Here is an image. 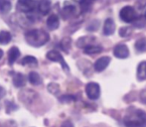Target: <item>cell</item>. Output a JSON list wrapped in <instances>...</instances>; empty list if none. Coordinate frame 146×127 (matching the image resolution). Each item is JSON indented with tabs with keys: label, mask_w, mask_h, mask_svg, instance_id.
Listing matches in <instances>:
<instances>
[{
	"label": "cell",
	"mask_w": 146,
	"mask_h": 127,
	"mask_svg": "<svg viewBox=\"0 0 146 127\" xmlns=\"http://www.w3.org/2000/svg\"><path fill=\"white\" fill-rule=\"evenodd\" d=\"M126 127H146V112L141 109H131L123 117Z\"/></svg>",
	"instance_id": "6da1fadb"
},
{
	"label": "cell",
	"mask_w": 146,
	"mask_h": 127,
	"mask_svg": "<svg viewBox=\"0 0 146 127\" xmlns=\"http://www.w3.org/2000/svg\"><path fill=\"white\" fill-rule=\"evenodd\" d=\"M25 39L26 42L32 47L38 48L43 45H45L50 39V35L47 32H45L44 30H39V29H34L28 31L25 34Z\"/></svg>",
	"instance_id": "7a4b0ae2"
},
{
	"label": "cell",
	"mask_w": 146,
	"mask_h": 127,
	"mask_svg": "<svg viewBox=\"0 0 146 127\" xmlns=\"http://www.w3.org/2000/svg\"><path fill=\"white\" fill-rule=\"evenodd\" d=\"M119 16L122 21L126 22V23H132L135 21L138 15H137L135 9L132 6H125L119 12Z\"/></svg>",
	"instance_id": "3957f363"
},
{
	"label": "cell",
	"mask_w": 146,
	"mask_h": 127,
	"mask_svg": "<svg viewBox=\"0 0 146 127\" xmlns=\"http://www.w3.org/2000/svg\"><path fill=\"white\" fill-rule=\"evenodd\" d=\"M19 99L20 101H22L23 103L26 104H31L35 101L37 97H38V93L36 91H32L29 89H24L22 91H20L19 93Z\"/></svg>",
	"instance_id": "277c9868"
},
{
	"label": "cell",
	"mask_w": 146,
	"mask_h": 127,
	"mask_svg": "<svg viewBox=\"0 0 146 127\" xmlns=\"http://www.w3.org/2000/svg\"><path fill=\"white\" fill-rule=\"evenodd\" d=\"M47 59H48V60H50V61H52V62L60 63V64H61V65H62V67L64 69V71H70L69 65H67V63H66L65 60H64L63 56L60 54L58 51L52 50V51H50V52H48V53H47Z\"/></svg>",
	"instance_id": "5b68a950"
},
{
	"label": "cell",
	"mask_w": 146,
	"mask_h": 127,
	"mask_svg": "<svg viewBox=\"0 0 146 127\" xmlns=\"http://www.w3.org/2000/svg\"><path fill=\"white\" fill-rule=\"evenodd\" d=\"M86 93L90 99L96 100L100 95V87L98 83H90L86 87Z\"/></svg>",
	"instance_id": "8992f818"
},
{
	"label": "cell",
	"mask_w": 146,
	"mask_h": 127,
	"mask_svg": "<svg viewBox=\"0 0 146 127\" xmlns=\"http://www.w3.org/2000/svg\"><path fill=\"white\" fill-rule=\"evenodd\" d=\"M36 8V1L35 0H18L17 9L21 12H31Z\"/></svg>",
	"instance_id": "52a82bcc"
},
{
	"label": "cell",
	"mask_w": 146,
	"mask_h": 127,
	"mask_svg": "<svg viewBox=\"0 0 146 127\" xmlns=\"http://www.w3.org/2000/svg\"><path fill=\"white\" fill-rule=\"evenodd\" d=\"M113 55L118 59H126L129 56V50L126 45L119 44L115 46L113 50Z\"/></svg>",
	"instance_id": "ba28073f"
},
{
	"label": "cell",
	"mask_w": 146,
	"mask_h": 127,
	"mask_svg": "<svg viewBox=\"0 0 146 127\" xmlns=\"http://www.w3.org/2000/svg\"><path fill=\"white\" fill-rule=\"evenodd\" d=\"M110 63V57H102L100 58L94 65V67L96 71H102L108 67V64Z\"/></svg>",
	"instance_id": "9c48e42d"
},
{
	"label": "cell",
	"mask_w": 146,
	"mask_h": 127,
	"mask_svg": "<svg viewBox=\"0 0 146 127\" xmlns=\"http://www.w3.org/2000/svg\"><path fill=\"white\" fill-rule=\"evenodd\" d=\"M115 31V24H114L113 20L108 18V19L106 20V23H104V34L106 35V36H110L112 35Z\"/></svg>",
	"instance_id": "30bf717a"
},
{
	"label": "cell",
	"mask_w": 146,
	"mask_h": 127,
	"mask_svg": "<svg viewBox=\"0 0 146 127\" xmlns=\"http://www.w3.org/2000/svg\"><path fill=\"white\" fill-rule=\"evenodd\" d=\"M20 56V51L17 47L13 46L9 51H8V63L9 65H13L17 61V59Z\"/></svg>",
	"instance_id": "8fae6325"
},
{
	"label": "cell",
	"mask_w": 146,
	"mask_h": 127,
	"mask_svg": "<svg viewBox=\"0 0 146 127\" xmlns=\"http://www.w3.org/2000/svg\"><path fill=\"white\" fill-rule=\"evenodd\" d=\"M60 21L59 17L55 14H52L51 16H49V18L47 19V26H48L49 30L53 31V30H56L59 28Z\"/></svg>",
	"instance_id": "7c38bea8"
},
{
	"label": "cell",
	"mask_w": 146,
	"mask_h": 127,
	"mask_svg": "<svg viewBox=\"0 0 146 127\" xmlns=\"http://www.w3.org/2000/svg\"><path fill=\"white\" fill-rule=\"evenodd\" d=\"M84 52H85V54L88 55L100 54V53L102 52V48L100 46H98V45L90 44L87 45L86 47H84Z\"/></svg>",
	"instance_id": "4fadbf2b"
},
{
	"label": "cell",
	"mask_w": 146,
	"mask_h": 127,
	"mask_svg": "<svg viewBox=\"0 0 146 127\" xmlns=\"http://www.w3.org/2000/svg\"><path fill=\"white\" fill-rule=\"evenodd\" d=\"M39 12L43 15H47L51 9V3L49 0H40L38 3Z\"/></svg>",
	"instance_id": "5bb4252c"
},
{
	"label": "cell",
	"mask_w": 146,
	"mask_h": 127,
	"mask_svg": "<svg viewBox=\"0 0 146 127\" xmlns=\"http://www.w3.org/2000/svg\"><path fill=\"white\" fill-rule=\"evenodd\" d=\"M13 83L16 87H23L26 85V79L25 75L20 73H14L13 75Z\"/></svg>",
	"instance_id": "9a60e30c"
},
{
	"label": "cell",
	"mask_w": 146,
	"mask_h": 127,
	"mask_svg": "<svg viewBox=\"0 0 146 127\" xmlns=\"http://www.w3.org/2000/svg\"><path fill=\"white\" fill-rule=\"evenodd\" d=\"M137 79L139 81L146 79V61L141 62L137 67Z\"/></svg>",
	"instance_id": "2e32d148"
},
{
	"label": "cell",
	"mask_w": 146,
	"mask_h": 127,
	"mask_svg": "<svg viewBox=\"0 0 146 127\" xmlns=\"http://www.w3.org/2000/svg\"><path fill=\"white\" fill-rule=\"evenodd\" d=\"M30 83H32L33 85H41L42 81H41V77L39 75V73H37L36 71H31L28 77Z\"/></svg>",
	"instance_id": "e0dca14e"
},
{
	"label": "cell",
	"mask_w": 146,
	"mask_h": 127,
	"mask_svg": "<svg viewBox=\"0 0 146 127\" xmlns=\"http://www.w3.org/2000/svg\"><path fill=\"white\" fill-rule=\"evenodd\" d=\"M37 64H38V61L33 56H26L25 58L21 60L22 65H34V67H36Z\"/></svg>",
	"instance_id": "ac0fdd59"
},
{
	"label": "cell",
	"mask_w": 146,
	"mask_h": 127,
	"mask_svg": "<svg viewBox=\"0 0 146 127\" xmlns=\"http://www.w3.org/2000/svg\"><path fill=\"white\" fill-rule=\"evenodd\" d=\"M135 49H136V51L139 53L146 52V39L142 38V39L137 40L136 43H135Z\"/></svg>",
	"instance_id": "d6986e66"
},
{
	"label": "cell",
	"mask_w": 146,
	"mask_h": 127,
	"mask_svg": "<svg viewBox=\"0 0 146 127\" xmlns=\"http://www.w3.org/2000/svg\"><path fill=\"white\" fill-rule=\"evenodd\" d=\"M11 9V2L9 0H0V12L8 13Z\"/></svg>",
	"instance_id": "ffe728a7"
},
{
	"label": "cell",
	"mask_w": 146,
	"mask_h": 127,
	"mask_svg": "<svg viewBox=\"0 0 146 127\" xmlns=\"http://www.w3.org/2000/svg\"><path fill=\"white\" fill-rule=\"evenodd\" d=\"M11 41V34L7 31L0 32V44L6 45Z\"/></svg>",
	"instance_id": "44dd1931"
},
{
	"label": "cell",
	"mask_w": 146,
	"mask_h": 127,
	"mask_svg": "<svg viewBox=\"0 0 146 127\" xmlns=\"http://www.w3.org/2000/svg\"><path fill=\"white\" fill-rule=\"evenodd\" d=\"M75 10H76L75 6H72V5L65 6V7H64V10H63L64 18H68V17H70V16H72L74 13H75Z\"/></svg>",
	"instance_id": "7402d4cb"
},
{
	"label": "cell",
	"mask_w": 146,
	"mask_h": 127,
	"mask_svg": "<svg viewBox=\"0 0 146 127\" xmlns=\"http://www.w3.org/2000/svg\"><path fill=\"white\" fill-rule=\"evenodd\" d=\"M61 47L66 53L69 52L70 47H71V39L70 38H64L61 42Z\"/></svg>",
	"instance_id": "603a6c76"
},
{
	"label": "cell",
	"mask_w": 146,
	"mask_h": 127,
	"mask_svg": "<svg viewBox=\"0 0 146 127\" xmlns=\"http://www.w3.org/2000/svg\"><path fill=\"white\" fill-rule=\"evenodd\" d=\"M48 91H50L51 93L53 95H57L60 91V87H59V85L55 83H51L50 85H48Z\"/></svg>",
	"instance_id": "cb8c5ba5"
},
{
	"label": "cell",
	"mask_w": 146,
	"mask_h": 127,
	"mask_svg": "<svg viewBox=\"0 0 146 127\" xmlns=\"http://www.w3.org/2000/svg\"><path fill=\"white\" fill-rule=\"evenodd\" d=\"M131 32H132V30L130 27H122L119 30V35L121 37H128L129 35H131Z\"/></svg>",
	"instance_id": "d4e9b609"
},
{
	"label": "cell",
	"mask_w": 146,
	"mask_h": 127,
	"mask_svg": "<svg viewBox=\"0 0 146 127\" xmlns=\"http://www.w3.org/2000/svg\"><path fill=\"white\" fill-rule=\"evenodd\" d=\"M75 98H74V96H72V95H64V96H62V97H60V100L61 101H63V102H70V101H72V100H74Z\"/></svg>",
	"instance_id": "484cf974"
},
{
	"label": "cell",
	"mask_w": 146,
	"mask_h": 127,
	"mask_svg": "<svg viewBox=\"0 0 146 127\" xmlns=\"http://www.w3.org/2000/svg\"><path fill=\"white\" fill-rule=\"evenodd\" d=\"M139 98H140V101L142 102V103L146 104V89H143V91H141L140 95H139Z\"/></svg>",
	"instance_id": "4316f807"
},
{
	"label": "cell",
	"mask_w": 146,
	"mask_h": 127,
	"mask_svg": "<svg viewBox=\"0 0 146 127\" xmlns=\"http://www.w3.org/2000/svg\"><path fill=\"white\" fill-rule=\"evenodd\" d=\"M61 127H74V124L72 123V121H70V120H66V121H64L63 123H62Z\"/></svg>",
	"instance_id": "83f0119b"
},
{
	"label": "cell",
	"mask_w": 146,
	"mask_h": 127,
	"mask_svg": "<svg viewBox=\"0 0 146 127\" xmlns=\"http://www.w3.org/2000/svg\"><path fill=\"white\" fill-rule=\"evenodd\" d=\"M4 95H5V89H4V87H2L1 85H0V99L3 98Z\"/></svg>",
	"instance_id": "f1b7e54d"
},
{
	"label": "cell",
	"mask_w": 146,
	"mask_h": 127,
	"mask_svg": "<svg viewBox=\"0 0 146 127\" xmlns=\"http://www.w3.org/2000/svg\"><path fill=\"white\" fill-rule=\"evenodd\" d=\"M138 4L139 6H140V7H143V6H145L146 5V0H139L138 1Z\"/></svg>",
	"instance_id": "f546056e"
},
{
	"label": "cell",
	"mask_w": 146,
	"mask_h": 127,
	"mask_svg": "<svg viewBox=\"0 0 146 127\" xmlns=\"http://www.w3.org/2000/svg\"><path fill=\"white\" fill-rule=\"evenodd\" d=\"M73 1L78 2V3H80V4H83L84 2H86V1H87V0H73Z\"/></svg>",
	"instance_id": "4dcf8cb0"
},
{
	"label": "cell",
	"mask_w": 146,
	"mask_h": 127,
	"mask_svg": "<svg viewBox=\"0 0 146 127\" xmlns=\"http://www.w3.org/2000/svg\"><path fill=\"white\" fill-rule=\"evenodd\" d=\"M2 57H3V51L0 49V60L2 59Z\"/></svg>",
	"instance_id": "1f68e13d"
},
{
	"label": "cell",
	"mask_w": 146,
	"mask_h": 127,
	"mask_svg": "<svg viewBox=\"0 0 146 127\" xmlns=\"http://www.w3.org/2000/svg\"><path fill=\"white\" fill-rule=\"evenodd\" d=\"M144 16H145V19H146V11H145V14H144Z\"/></svg>",
	"instance_id": "d6a6232c"
}]
</instances>
